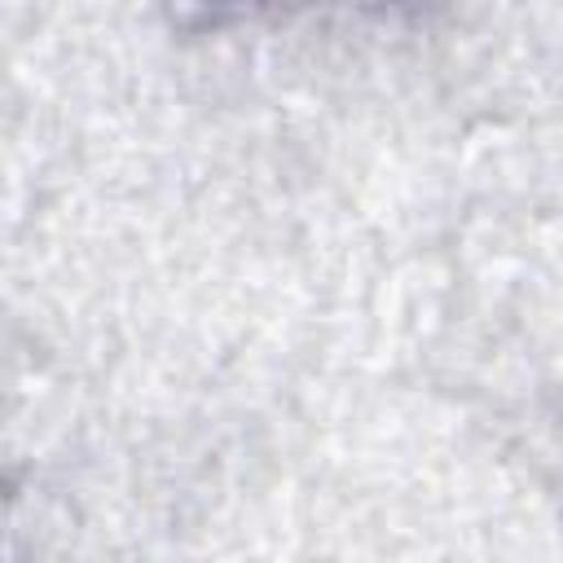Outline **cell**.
<instances>
[{
  "label": "cell",
  "mask_w": 563,
  "mask_h": 563,
  "mask_svg": "<svg viewBox=\"0 0 563 563\" xmlns=\"http://www.w3.org/2000/svg\"><path fill=\"white\" fill-rule=\"evenodd\" d=\"M295 4H312V0H172V13L189 26H220V22L260 18V13L295 9Z\"/></svg>",
  "instance_id": "cell-1"
}]
</instances>
